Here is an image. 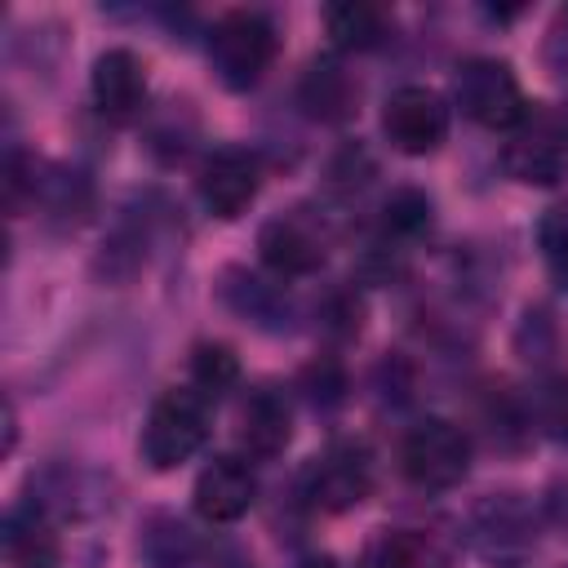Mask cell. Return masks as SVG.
Here are the masks:
<instances>
[{"label": "cell", "mask_w": 568, "mask_h": 568, "mask_svg": "<svg viewBox=\"0 0 568 568\" xmlns=\"http://www.w3.org/2000/svg\"><path fill=\"white\" fill-rule=\"evenodd\" d=\"M528 417L541 435L568 444V377H546L532 386V399H528Z\"/></svg>", "instance_id": "ffe728a7"}, {"label": "cell", "mask_w": 568, "mask_h": 568, "mask_svg": "<svg viewBox=\"0 0 568 568\" xmlns=\"http://www.w3.org/2000/svg\"><path fill=\"white\" fill-rule=\"evenodd\" d=\"M537 244L546 257V271L555 275V284L568 288V209H550L537 226Z\"/></svg>", "instance_id": "603a6c76"}, {"label": "cell", "mask_w": 568, "mask_h": 568, "mask_svg": "<svg viewBox=\"0 0 568 568\" xmlns=\"http://www.w3.org/2000/svg\"><path fill=\"white\" fill-rule=\"evenodd\" d=\"M222 297L244 315V320H253V324H271L275 320V328H284V293L280 288H271V284H262L257 275H244V271H231L226 275V284H222Z\"/></svg>", "instance_id": "ac0fdd59"}, {"label": "cell", "mask_w": 568, "mask_h": 568, "mask_svg": "<svg viewBox=\"0 0 568 568\" xmlns=\"http://www.w3.org/2000/svg\"><path fill=\"white\" fill-rule=\"evenodd\" d=\"M275 49H280L275 22L262 9H226L209 27V67L217 84L231 93H248L275 62Z\"/></svg>", "instance_id": "6da1fadb"}, {"label": "cell", "mask_w": 568, "mask_h": 568, "mask_svg": "<svg viewBox=\"0 0 568 568\" xmlns=\"http://www.w3.org/2000/svg\"><path fill=\"white\" fill-rule=\"evenodd\" d=\"M324 27H328L333 49H342V53H364V49H377V44L386 40V9L364 4V0L328 4V9H324Z\"/></svg>", "instance_id": "e0dca14e"}, {"label": "cell", "mask_w": 568, "mask_h": 568, "mask_svg": "<svg viewBox=\"0 0 568 568\" xmlns=\"http://www.w3.org/2000/svg\"><path fill=\"white\" fill-rule=\"evenodd\" d=\"M399 470L422 493L457 488L470 475V435L448 417H422L399 444Z\"/></svg>", "instance_id": "3957f363"}, {"label": "cell", "mask_w": 568, "mask_h": 568, "mask_svg": "<svg viewBox=\"0 0 568 568\" xmlns=\"http://www.w3.org/2000/svg\"><path fill=\"white\" fill-rule=\"evenodd\" d=\"M453 546L435 528H390L368 550V568H448Z\"/></svg>", "instance_id": "9a60e30c"}, {"label": "cell", "mask_w": 568, "mask_h": 568, "mask_svg": "<svg viewBox=\"0 0 568 568\" xmlns=\"http://www.w3.org/2000/svg\"><path fill=\"white\" fill-rule=\"evenodd\" d=\"M89 93H93V106L102 120L111 124H133L146 106V71L138 62L133 49H106L98 53L93 62V75H89Z\"/></svg>", "instance_id": "30bf717a"}, {"label": "cell", "mask_w": 568, "mask_h": 568, "mask_svg": "<svg viewBox=\"0 0 568 568\" xmlns=\"http://www.w3.org/2000/svg\"><path fill=\"white\" fill-rule=\"evenodd\" d=\"M257 253L262 262L280 275V280H293V275H315L328 257V240L324 231L302 217V213H280L271 222H262L257 231Z\"/></svg>", "instance_id": "9c48e42d"}, {"label": "cell", "mask_w": 568, "mask_h": 568, "mask_svg": "<svg viewBox=\"0 0 568 568\" xmlns=\"http://www.w3.org/2000/svg\"><path fill=\"white\" fill-rule=\"evenodd\" d=\"M209 404L213 399H204L191 382L169 386L146 413V426H142V439H138L142 462L151 470H173V466L191 462L209 439Z\"/></svg>", "instance_id": "7a4b0ae2"}, {"label": "cell", "mask_w": 568, "mask_h": 568, "mask_svg": "<svg viewBox=\"0 0 568 568\" xmlns=\"http://www.w3.org/2000/svg\"><path fill=\"white\" fill-rule=\"evenodd\" d=\"M466 537H470V546L484 559L510 564V559H519V555L532 550V541H537V515H532V506L519 493H493V497H484L470 510V532Z\"/></svg>", "instance_id": "52a82bcc"}, {"label": "cell", "mask_w": 568, "mask_h": 568, "mask_svg": "<svg viewBox=\"0 0 568 568\" xmlns=\"http://www.w3.org/2000/svg\"><path fill=\"white\" fill-rule=\"evenodd\" d=\"M355 98H359L355 80H351V75L342 71V62H333V58L311 62L306 75H302V84H297V102L306 106V115L328 120V124L346 120V115L355 111Z\"/></svg>", "instance_id": "5bb4252c"}, {"label": "cell", "mask_w": 568, "mask_h": 568, "mask_svg": "<svg viewBox=\"0 0 568 568\" xmlns=\"http://www.w3.org/2000/svg\"><path fill=\"white\" fill-rule=\"evenodd\" d=\"M373 488V457L359 439H333L311 466L302 470V497L320 515L355 510Z\"/></svg>", "instance_id": "5b68a950"}, {"label": "cell", "mask_w": 568, "mask_h": 568, "mask_svg": "<svg viewBox=\"0 0 568 568\" xmlns=\"http://www.w3.org/2000/svg\"><path fill=\"white\" fill-rule=\"evenodd\" d=\"M426 226H430V200L422 191L404 186V191H395L382 204V231H386V240H417Z\"/></svg>", "instance_id": "44dd1931"}, {"label": "cell", "mask_w": 568, "mask_h": 568, "mask_svg": "<svg viewBox=\"0 0 568 568\" xmlns=\"http://www.w3.org/2000/svg\"><path fill=\"white\" fill-rule=\"evenodd\" d=\"M453 102L479 129H519L528 120V98L510 62L501 58H466L453 75Z\"/></svg>", "instance_id": "277c9868"}, {"label": "cell", "mask_w": 568, "mask_h": 568, "mask_svg": "<svg viewBox=\"0 0 568 568\" xmlns=\"http://www.w3.org/2000/svg\"><path fill=\"white\" fill-rule=\"evenodd\" d=\"M288 435H293V413H288V399L271 386H257L244 408H240V444L248 457L257 462H271L288 448Z\"/></svg>", "instance_id": "4fadbf2b"}, {"label": "cell", "mask_w": 568, "mask_h": 568, "mask_svg": "<svg viewBox=\"0 0 568 568\" xmlns=\"http://www.w3.org/2000/svg\"><path fill=\"white\" fill-rule=\"evenodd\" d=\"M297 568H337V559L333 555H306Z\"/></svg>", "instance_id": "cb8c5ba5"}, {"label": "cell", "mask_w": 568, "mask_h": 568, "mask_svg": "<svg viewBox=\"0 0 568 568\" xmlns=\"http://www.w3.org/2000/svg\"><path fill=\"white\" fill-rule=\"evenodd\" d=\"M0 546L9 568H58L62 564V541L40 501H18L4 510Z\"/></svg>", "instance_id": "7c38bea8"}, {"label": "cell", "mask_w": 568, "mask_h": 568, "mask_svg": "<svg viewBox=\"0 0 568 568\" xmlns=\"http://www.w3.org/2000/svg\"><path fill=\"white\" fill-rule=\"evenodd\" d=\"M382 133L404 155H430L448 138V102L426 84H399L382 106Z\"/></svg>", "instance_id": "8992f818"}, {"label": "cell", "mask_w": 568, "mask_h": 568, "mask_svg": "<svg viewBox=\"0 0 568 568\" xmlns=\"http://www.w3.org/2000/svg\"><path fill=\"white\" fill-rule=\"evenodd\" d=\"M253 501H257V479L244 457L222 453L195 475V510L209 524H235L248 515Z\"/></svg>", "instance_id": "8fae6325"}, {"label": "cell", "mask_w": 568, "mask_h": 568, "mask_svg": "<svg viewBox=\"0 0 568 568\" xmlns=\"http://www.w3.org/2000/svg\"><path fill=\"white\" fill-rule=\"evenodd\" d=\"M257 186H262V164L244 146H217V151H209V160L200 164V178H195L200 204L213 217H222V222L240 217L257 200Z\"/></svg>", "instance_id": "ba28073f"}, {"label": "cell", "mask_w": 568, "mask_h": 568, "mask_svg": "<svg viewBox=\"0 0 568 568\" xmlns=\"http://www.w3.org/2000/svg\"><path fill=\"white\" fill-rule=\"evenodd\" d=\"M302 395H306L315 408L342 404V395H346V373H342V364H337L333 355L311 359V364L302 368Z\"/></svg>", "instance_id": "7402d4cb"}, {"label": "cell", "mask_w": 568, "mask_h": 568, "mask_svg": "<svg viewBox=\"0 0 568 568\" xmlns=\"http://www.w3.org/2000/svg\"><path fill=\"white\" fill-rule=\"evenodd\" d=\"M138 559L142 568H195L200 541L178 515H151L138 537Z\"/></svg>", "instance_id": "2e32d148"}, {"label": "cell", "mask_w": 568, "mask_h": 568, "mask_svg": "<svg viewBox=\"0 0 568 568\" xmlns=\"http://www.w3.org/2000/svg\"><path fill=\"white\" fill-rule=\"evenodd\" d=\"M235 382H240V359H235L231 346H222V342H200V346L191 351V386H195L204 399L226 395Z\"/></svg>", "instance_id": "d6986e66"}]
</instances>
